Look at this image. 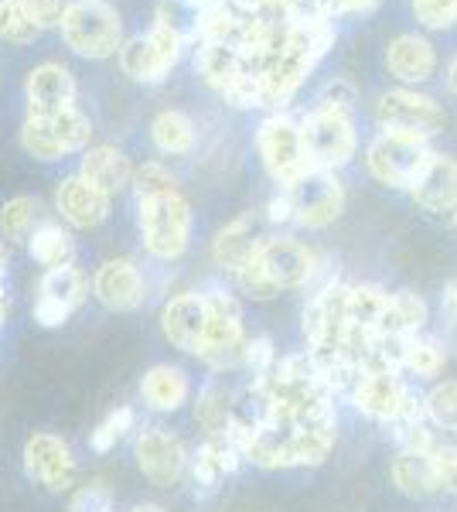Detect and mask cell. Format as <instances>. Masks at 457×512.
Wrapping results in <instances>:
<instances>
[{
    "label": "cell",
    "instance_id": "obj_5",
    "mask_svg": "<svg viewBox=\"0 0 457 512\" xmlns=\"http://www.w3.org/2000/svg\"><path fill=\"white\" fill-rule=\"evenodd\" d=\"M290 209H294V222L307 229L331 226L345 209V188L335 178V171L307 168L294 185H287Z\"/></svg>",
    "mask_w": 457,
    "mask_h": 512
},
{
    "label": "cell",
    "instance_id": "obj_19",
    "mask_svg": "<svg viewBox=\"0 0 457 512\" xmlns=\"http://www.w3.org/2000/svg\"><path fill=\"white\" fill-rule=\"evenodd\" d=\"M79 178L86 181V185H93L96 192H103L106 198H113L116 192L130 188V181H134V161H130L120 147H110V144L89 147V151L82 154Z\"/></svg>",
    "mask_w": 457,
    "mask_h": 512
},
{
    "label": "cell",
    "instance_id": "obj_27",
    "mask_svg": "<svg viewBox=\"0 0 457 512\" xmlns=\"http://www.w3.org/2000/svg\"><path fill=\"white\" fill-rule=\"evenodd\" d=\"M393 482H396V489L403 495H410V499H430V495L437 492L430 451H400L396 454Z\"/></svg>",
    "mask_w": 457,
    "mask_h": 512
},
{
    "label": "cell",
    "instance_id": "obj_26",
    "mask_svg": "<svg viewBox=\"0 0 457 512\" xmlns=\"http://www.w3.org/2000/svg\"><path fill=\"white\" fill-rule=\"evenodd\" d=\"M140 393H144V403L151 410L171 414L188 400V376L178 366H154L140 383Z\"/></svg>",
    "mask_w": 457,
    "mask_h": 512
},
{
    "label": "cell",
    "instance_id": "obj_38",
    "mask_svg": "<svg viewBox=\"0 0 457 512\" xmlns=\"http://www.w3.org/2000/svg\"><path fill=\"white\" fill-rule=\"evenodd\" d=\"M0 38L11 41V45H31L38 38V28L28 24L18 0H0Z\"/></svg>",
    "mask_w": 457,
    "mask_h": 512
},
{
    "label": "cell",
    "instance_id": "obj_44",
    "mask_svg": "<svg viewBox=\"0 0 457 512\" xmlns=\"http://www.w3.org/2000/svg\"><path fill=\"white\" fill-rule=\"evenodd\" d=\"M352 106H355V89H352V82L335 79V82H328V86L321 89L318 106H314V110L348 113V117H352Z\"/></svg>",
    "mask_w": 457,
    "mask_h": 512
},
{
    "label": "cell",
    "instance_id": "obj_49",
    "mask_svg": "<svg viewBox=\"0 0 457 512\" xmlns=\"http://www.w3.org/2000/svg\"><path fill=\"white\" fill-rule=\"evenodd\" d=\"M267 219H270V222H294V209H290L287 192H284V195H277V198H270Z\"/></svg>",
    "mask_w": 457,
    "mask_h": 512
},
{
    "label": "cell",
    "instance_id": "obj_16",
    "mask_svg": "<svg viewBox=\"0 0 457 512\" xmlns=\"http://www.w3.org/2000/svg\"><path fill=\"white\" fill-rule=\"evenodd\" d=\"M93 294L110 311H134L144 304V277L130 260H106L93 277Z\"/></svg>",
    "mask_w": 457,
    "mask_h": 512
},
{
    "label": "cell",
    "instance_id": "obj_21",
    "mask_svg": "<svg viewBox=\"0 0 457 512\" xmlns=\"http://www.w3.org/2000/svg\"><path fill=\"white\" fill-rule=\"evenodd\" d=\"M386 69L400 82H427L437 72V52L427 38L400 35L386 48Z\"/></svg>",
    "mask_w": 457,
    "mask_h": 512
},
{
    "label": "cell",
    "instance_id": "obj_28",
    "mask_svg": "<svg viewBox=\"0 0 457 512\" xmlns=\"http://www.w3.org/2000/svg\"><path fill=\"white\" fill-rule=\"evenodd\" d=\"M423 321H427V304H423L420 294H413V291L389 294L386 318H382L376 335L413 338V335H417V328H423Z\"/></svg>",
    "mask_w": 457,
    "mask_h": 512
},
{
    "label": "cell",
    "instance_id": "obj_40",
    "mask_svg": "<svg viewBox=\"0 0 457 512\" xmlns=\"http://www.w3.org/2000/svg\"><path fill=\"white\" fill-rule=\"evenodd\" d=\"M413 14L423 28L447 31L457 24V0H413Z\"/></svg>",
    "mask_w": 457,
    "mask_h": 512
},
{
    "label": "cell",
    "instance_id": "obj_51",
    "mask_svg": "<svg viewBox=\"0 0 457 512\" xmlns=\"http://www.w3.org/2000/svg\"><path fill=\"white\" fill-rule=\"evenodd\" d=\"M451 89H454V93H457V59L451 62Z\"/></svg>",
    "mask_w": 457,
    "mask_h": 512
},
{
    "label": "cell",
    "instance_id": "obj_37",
    "mask_svg": "<svg viewBox=\"0 0 457 512\" xmlns=\"http://www.w3.org/2000/svg\"><path fill=\"white\" fill-rule=\"evenodd\" d=\"M130 185L137 188L140 198L178 192V178H174L161 161H147V164H140V168H134V181H130Z\"/></svg>",
    "mask_w": 457,
    "mask_h": 512
},
{
    "label": "cell",
    "instance_id": "obj_50",
    "mask_svg": "<svg viewBox=\"0 0 457 512\" xmlns=\"http://www.w3.org/2000/svg\"><path fill=\"white\" fill-rule=\"evenodd\" d=\"M444 308L451 311V318H457V280L444 287Z\"/></svg>",
    "mask_w": 457,
    "mask_h": 512
},
{
    "label": "cell",
    "instance_id": "obj_52",
    "mask_svg": "<svg viewBox=\"0 0 457 512\" xmlns=\"http://www.w3.org/2000/svg\"><path fill=\"white\" fill-rule=\"evenodd\" d=\"M134 512H164L161 506H140V509H134Z\"/></svg>",
    "mask_w": 457,
    "mask_h": 512
},
{
    "label": "cell",
    "instance_id": "obj_35",
    "mask_svg": "<svg viewBox=\"0 0 457 512\" xmlns=\"http://www.w3.org/2000/svg\"><path fill=\"white\" fill-rule=\"evenodd\" d=\"M229 400H226V390L219 386H209L198 400V420L205 424V431L212 437H226V427H229Z\"/></svg>",
    "mask_w": 457,
    "mask_h": 512
},
{
    "label": "cell",
    "instance_id": "obj_8",
    "mask_svg": "<svg viewBox=\"0 0 457 512\" xmlns=\"http://www.w3.org/2000/svg\"><path fill=\"white\" fill-rule=\"evenodd\" d=\"M256 147H260V158L267 164L270 178L280 181V185H294L311 168V161L304 154L301 127L290 117H284V113L263 120L260 134H256Z\"/></svg>",
    "mask_w": 457,
    "mask_h": 512
},
{
    "label": "cell",
    "instance_id": "obj_18",
    "mask_svg": "<svg viewBox=\"0 0 457 512\" xmlns=\"http://www.w3.org/2000/svg\"><path fill=\"white\" fill-rule=\"evenodd\" d=\"M260 243H263V219L256 216V212H243V216H236L219 236H215V243H212L215 267L226 270V274H236L249 256L256 253Z\"/></svg>",
    "mask_w": 457,
    "mask_h": 512
},
{
    "label": "cell",
    "instance_id": "obj_23",
    "mask_svg": "<svg viewBox=\"0 0 457 512\" xmlns=\"http://www.w3.org/2000/svg\"><path fill=\"white\" fill-rule=\"evenodd\" d=\"M389 308V294L382 287L362 284V287H348V304H345V332H359V335H376L382 318Z\"/></svg>",
    "mask_w": 457,
    "mask_h": 512
},
{
    "label": "cell",
    "instance_id": "obj_34",
    "mask_svg": "<svg viewBox=\"0 0 457 512\" xmlns=\"http://www.w3.org/2000/svg\"><path fill=\"white\" fill-rule=\"evenodd\" d=\"M403 366L413 369L417 376H437L440 366H444V349H440L434 338H417V335H413L410 342H406Z\"/></svg>",
    "mask_w": 457,
    "mask_h": 512
},
{
    "label": "cell",
    "instance_id": "obj_3",
    "mask_svg": "<svg viewBox=\"0 0 457 512\" xmlns=\"http://www.w3.org/2000/svg\"><path fill=\"white\" fill-rule=\"evenodd\" d=\"M205 297V335H202V355L212 369H232L243 362L246 335H243V311L232 294L212 291Z\"/></svg>",
    "mask_w": 457,
    "mask_h": 512
},
{
    "label": "cell",
    "instance_id": "obj_7",
    "mask_svg": "<svg viewBox=\"0 0 457 512\" xmlns=\"http://www.w3.org/2000/svg\"><path fill=\"white\" fill-rule=\"evenodd\" d=\"M181 48H185V41L171 35L168 28H161V24H154L147 35L123 41L116 55H120L123 76H130L134 82H164L168 72L178 65Z\"/></svg>",
    "mask_w": 457,
    "mask_h": 512
},
{
    "label": "cell",
    "instance_id": "obj_30",
    "mask_svg": "<svg viewBox=\"0 0 457 512\" xmlns=\"http://www.w3.org/2000/svg\"><path fill=\"white\" fill-rule=\"evenodd\" d=\"M151 140L161 154H188L195 147V123L181 110H164L151 123Z\"/></svg>",
    "mask_w": 457,
    "mask_h": 512
},
{
    "label": "cell",
    "instance_id": "obj_48",
    "mask_svg": "<svg viewBox=\"0 0 457 512\" xmlns=\"http://www.w3.org/2000/svg\"><path fill=\"white\" fill-rule=\"evenodd\" d=\"M72 311L69 308H62V304H55V301H45V297H38L35 301V321L41 328H58V325H65L69 321Z\"/></svg>",
    "mask_w": 457,
    "mask_h": 512
},
{
    "label": "cell",
    "instance_id": "obj_39",
    "mask_svg": "<svg viewBox=\"0 0 457 512\" xmlns=\"http://www.w3.org/2000/svg\"><path fill=\"white\" fill-rule=\"evenodd\" d=\"M236 284H239V291H243L246 297H253V301H273L280 291H277V284L263 274V267L256 263V256H249V260L243 263V267L236 270Z\"/></svg>",
    "mask_w": 457,
    "mask_h": 512
},
{
    "label": "cell",
    "instance_id": "obj_10",
    "mask_svg": "<svg viewBox=\"0 0 457 512\" xmlns=\"http://www.w3.org/2000/svg\"><path fill=\"white\" fill-rule=\"evenodd\" d=\"M134 451H137L140 472H144L147 482L157 485V489L178 485L188 468L185 444H181V437L171 434L168 427H144V431L137 434Z\"/></svg>",
    "mask_w": 457,
    "mask_h": 512
},
{
    "label": "cell",
    "instance_id": "obj_25",
    "mask_svg": "<svg viewBox=\"0 0 457 512\" xmlns=\"http://www.w3.org/2000/svg\"><path fill=\"white\" fill-rule=\"evenodd\" d=\"M28 253L35 256L45 270L52 267H69L76 260V239L58 222H38L28 236Z\"/></svg>",
    "mask_w": 457,
    "mask_h": 512
},
{
    "label": "cell",
    "instance_id": "obj_41",
    "mask_svg": "<svg viewBox=\"0 0 457 512\" xmlns=\"http://www.w3.org/2000/svg\"><path fill=\"white\" fill-rule=\"evenodd\" d=\"M72 0H18L21 14L28 18V24H35L38 31L45 28H58L65 18V11H69Z\"/></svg>",
    "mask_w": 457,
    "mask_h": 512
},
{
    "label": "cell",
    "instance_id": "obj_2",
    "mask_svg": "<svg viewBox=\"0 0 457 512\" xmlns=\"http://www.w3.org/2000/svg\"><path fill=\"white\" fill-rule=\"evenodd\" d=\"M140 236L157 260H178L191 239V209L181 192L140 198Z\"/></svg>",
    "mask_w": 457,
    "mask_h": 512
},
{
    "label": "cell",
    "instance_id": "obj_20",
    "mask_svg": "<svg viewBox=\"0 0 457 512\" xmlns=\"http://www.w3.org/2000/svg\"><path fill=\"white\" fill-rule=\"evenodd\" d=\"M55 209L69 226L76 229H96L99 222L110 216V198L96 192L93 185H86L79 175L65 178L55 192Z\"/></svg>",
    "mask_w": 457,
    "mask_h": 512
},
{
    "label": "cell",
    "instance_id": "obj_29",
    "mask_svg": "<svg viewBox=\"0 0 457 512\" xmlns=\"http://www.w3.org/2000/svg\"><path fill=\"white\" fill-rule=\"evenodd\" d=\"M89 294V284H86V274H82L79 267H52L45 270V277H41L38 284V297H45V301H55L62 304V308L76 311L82 301H86Z\"/></svg>",
    "mask_w": 457,
    "mask_h": 512
},
{
    "label": "cell",
    "instance_id": "obj_43",
    "mask_svg": "<svg viewBox=\"0 0 457 512\" xmlns=\"http://www.w3.org/2000/svg\"><path fill=\"white\" fill-rule=\"evenodd\" d=\"M430 461H434L437 492L457 495V448H454V444H444V448H430Z\"/></svg>",
    "mask_w": 457,
    "mask_h": 512
},
{
    "label": "cell",
    "instance_id": "obj_15",
    "mask_svg": "<svg viewBox=\"0 0 457 512\" xmlns=\"http://www.w3.org/2000/svg\"><path fill=\"white\" fill-rule=\"evenodd\" d=\"M355 407L362 410V414L376 417V420H393L396 414L403 410L406 403V386L400 383V376L389 373V369H362L359 376H355Z\"/></svg>",
    "mask_w": 457,
    "mask_h": 512
},
{
    "label": "cell",
    "instance_id": "obj_12",
    "mask_svg": "<svg viewBox=\"0 0 457 512\" xmlns=\"http://www.w3.org/2000/svg\"><path fill=\"white\" fill-rule=\"evenodd\" d=\"M24 468L35 482L45 485L48 492H65L76 485V458L72 448L55 434H35L24 444Z\"/></svg>",
    "mask_w": 457,
    "mask_h": 512
},
{
    "label": "cell",
    "instance_id": "obj_33",
    "mask_svg": "<svg viewBox=\"0 0 457 512\" xmlns=\"http://www.w3.org/2000/svg\"><path fill=\"white\" fill-rule=\"evenodd\" d=\"M154 24L168 28L171 35H178L181 41H198V24H202V11L188 0H161L157 4V18Z\"/></svg>",
    "mask_w": 457,
    "mask_h": 512
},
{
    "label": "cell",
    "instance_id": "obj_47",
    "mask_svg": "<svg viewBox=\"0 0 457 512\" xmlns=\"http://www.w3.org/2000/svg\"><path fill=\"white\" fill-rule=\"evenodd\" d=\"M273 362H277V355H273V342H270L267 335H260V338H253V342H246L243 366L253 369L256 376L270 373V369H273Z\"/></svg>",
    "mask_w": 457,
    "mask_h": 512
},
{
    "label": "cell",
    "instance_id": "obj_17",
    "mask_svg": "<svg viewBox=\"0 0 457 512\" xmlns=\"http://www.w3.org/2000/svg\"><path fill=\"white\" fill-rule=\"evenodd\" d=\"M161 332L181 352L198 355L205 335V297L202 294H181L171 297L161 311Z\"/></svg>",
    "mask_w": 457,
    "mask_h": 512
},
{
    "label": "cell",
    "instance_id": "obj_4",
    "mask_svg": "<svg viewBox=\"0 0 457 512\" xmlns=\"http://www.w3.org/2000/svg\"><path fill=\"white\" fill-rule=\"evenodd\" d=\"M297 127H301L304 154H307V161H311V168L335 171L355 158L359 137H355V127L348 113L311 110L304 117V123H297Z\"/></svg>",
    "mask_w": 457,
    "mask_h": 512
},
{
    "label": "cell",
    "instance_id": "obj_9",
    "mask_svg": "<svg viewBox=\"0 0 457 512\" xmlns=\"http://www.w3.org/2000/svg\"><path fill=\"white\" fill-rule=\"evenodd\" d=\"M376 120L393 134L430 137L444 127V110L434 96L417 93V89H389L376 103Z\"/></svg>",
    "mask_w": 457,
    "mask_h": 512
},
{
    "label": "cell",
    "instance_id": "obj_46",
    "mask_svg": "<svg viewBox=\"0 0 457 512\" xmlns=\"http://www.w3.org/2000/svg\"><path fill=\"white\" fill-rule=\"evenodd\" d=\"M72 512H110L113 509V495L106 485H82V489L72 495Z\"/></svg>",
    "mask_w": 457,
    "mask_h": 512
},
{
    "label": "cell",
    "instance_id": "obj_53",
    "mask_svg": "<svg viewBox=\"0 0 457 512\" xmlns=\"http://www.w3.org/2000/svg\"><path fill=\"white\" fill-rule=\"evenodd\" d=\"M454 226H457V209H454Z\"/></svg>",
    "mask_w": 457,
    "mask_h": 512
},
{
    "label": "cell",
    "instance_id": "obj_6",
    "mask_svg": "<svg viewBox=\"0 0 457 512\" xmlns=\"http://www.w3.org/2000/svg\"><path fill=\"white\" fill-rule=\"evenodd\" d=\"M427 158H430L427 137L382 130L369 147V171L372 178L389 188H410V181L417 178V171L423 168Z\"/></svg>",
    "mask_w": 457,
    "mask_h": 512
},
{
    "label": "cell",
    "instance_id": "obj_13",
    "mask_svg": "<svg viewBox=\"0 0 457 512\" xmlns=\"http://www.w3.org/2000/svg\"><path fill=\"white\" fill-rule=\"evenodd\" d=\"M24 93H28V117H55V113L76 106L79 82L65 65L45 62L28 72Z\"/></svg>",
    "mask_w": 457,
    "mask_h": 512
},
{
    "label": "cell",
    "instance_id": "obj_45",
    "mask_svg": "<svg viewBox=\"0 0 457 512\" xmlns=\"http://www.w3.org/2000/svg\"><path fill=\"white\" fill-rule=\"evenodd\" d=\"M379 0H307L311 11H318L321 18L335 21V18H345V14H365L372 11Z\"/></svg>",
    "mask_w": 457,
    "mask_h": 512
},
{
    "label": "cell",
    "instance_id": "obj_14",
    "mask_svg": "<svg viewBox=\"0 0 457 512\" xmlns=\"http://www.w3.org/2000/svg\"><path fill=\"white\" fill-rule=\"evenodd\" d=\"M410 195L423 212H434V216L454 212L457 209V161L447 158V154L430 151V158L423 161L417 178L410 181Z\"/></svg>",
    "mask_w": 457,
    "mask_h": 512
},
{
    "label": "cell",
    "instance_id": "obj_22",
    "mask_svg": "<svg viewBox=\"0 0 457 512\" xmlns=\"http://www.w3.org/2000/svg\"><path fill=\"white\" fill-rule=\"evenodd\" d=\"M195 69L215 93H222V89L232 86L236 79L253 76V72L246 69L243 55H239L236 48L222 45V41H195Z\"/></svg>",
    "mask_w": 457,
    "mask_h": 512
},
{
    "label": "cell",
    "instance_id": "obj_1",
    "mask_svg": "<svg viewBox=\"0 0 457 512\" xmlns=\"http://www.w3.org/2000/svg\"><path fill=\"white\" fill-rule=\"evenodd\" d=\"M62 38L82 59H110L123 45V24L106 0H72L62 18Z\"/></svg>",
    "mask_w": 457,
    "mask_h": 512
},
{
    "label": "cell",
    "instance_id": "obj_11",
    "mask_svg": "<svg viewBox=\"0 0 457 512\" xmlns=\"http://www.w3.org/2000/svg\"><path fill=\"white\" fill-rule=\"evenodd\" d=\"M256 263L263 267L277 291H294V287H304L307 280L314 277V267H318V256H314L311 246L297 243V239L287 236H263V243L256 246Z\"/></svg>",
    "mask_w": 457,
    "mask_h": 512
},
{
    "label": "cell",
    "instance_id": "obj_31",
    "mask_svg": "<svg viewBox=\"0 0 457 512\" xmlns=\"http://www.w3.org/2000/svg\"><path fill=\"white\" fill-rule=\"evenodd\" d=\"M41 120H45L48 134L55 137V144L62 154L86 151L89 140H93V120H89L79 106H69V110L55 113V117H41Z\"/></svg>",
    "mask_w": 457,
    "mask_h": 512
},
{
    "label": "cell",
    "instance_id": "obj_36",
    "mask_svg": "<svg viewBox=\"0 0 457 512\" xmlns=\"http://www.w3.org/2000/svg\"><path fill=\"white\" fill-rule=\"evenodd\" d=\"M427 417L434 420L437 427H447V431H457V383H440L430 390L427 403H423Z\"/></svg>",
    "mask_w": 457,
    "mask_h": 512
},
{
    "label": "cell",
    "instance_id": "obj_42",
    "mask_svg": "<svg viewBox=\"0 0 457 512\" xmlns=\"http://www.w3.org/2000/svg\"><path fill=\"white\" fill-rule=\"evenodd\" d=\"M130 427H134V410H130V407L113 410V414L93 431V448L96 451H110L113 444L130 431Z\"/></svg>",
    "mask_w": 457,
    "mask_h": 512
},
{
    "label": "cell",
    "instance_id": "obj_32",
    "mask_svg": "<svg viewBox=\"0 0 457 512\" xmlns=\"http://www.w3.org/2000/svg\"><path fill=\"white\" fill-rule=\"evenodd\" d=\"M38 216H41V202L31 195H18L0 209V236L7 243H21V239L31 236V229L38 226Z\"/></svg>",
    "mask_w": 457,
    "mask_h": 512
},
{
    "label": "cell",
    "instance_id": "obj_24",
    "mask_svg": "<svg viewBox=\"0 0 457 512\" xmlns=\"http://www.w3.org/2000/svg\"><path fill=\"white\" fill-rule=\"evenodd\" d=\"M236 465H239V451L232 448L226 437H209V441H205L195 454L191 475H195L198 489L215 492L222 485V478L236 472Z\"/></svg>",
    "mask_w": 457,
    "mask_h": 512
}]
</instances>
